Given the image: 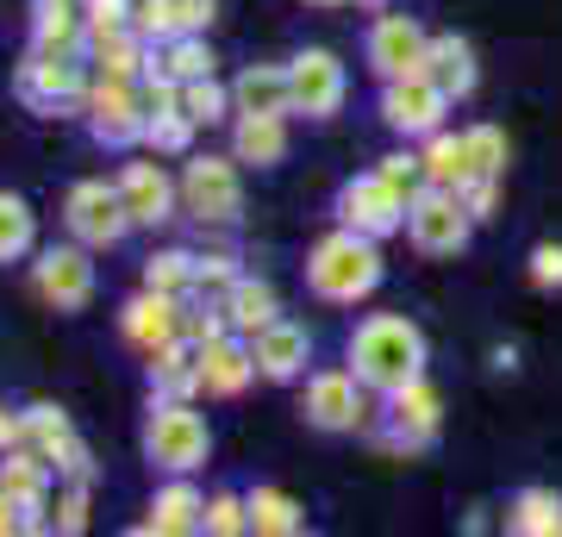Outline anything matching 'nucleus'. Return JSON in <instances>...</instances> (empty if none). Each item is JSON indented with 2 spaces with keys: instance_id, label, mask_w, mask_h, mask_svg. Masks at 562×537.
I'll use <instances>...</instances> for the list:
<instances>
[{
  "instance_id": "nucleus-45",
  "label": "nucleus",
  "mask_w": 562,
  "mask_h": 537,
  "mask_svg": "<svg viewBox=\"0 0 562 537\" xmlns=\"http://www.w3.org/2000/svg\"><path fill=\"white\" fill-rule=\"evenodd\" d=\"M238 281V262L225 257V250H213V257H194V288H232Z\"/></svg>"
},
{
  "instance_id": "nucleus-41",
  "label": "nucleus",
  "mask_w": 562,
  "mask_h": 537,
  "mask_svg": "<svg viewBox=\"0 0 562 537\" xmlns=\"http://www.w3.org/2000/svg\"><path fill=\"white\" fill-rule=\"evenodd\" d=\"M382 176H387V188H401L406 200L419 194V188H431V176H425V157H419V150H394V157H382Z\"/></svg>"
},
{
  "instance_id": "nucleus-31",
  "label": "nucleus",
  "mask_w": 562,
  "mask_h": 537,
  "mask_svg": "<svg viewBox=\"0 0 562 537\" xmlns=\"http://www.w3.org/2000/svg\"><path fill=\"white\" fill-rule=\"evenodd\" d=\"M506 532L519 537H557L562 532V500L550 488H525L513 506H506Z\"/></svg>"
},
{
  "instance_id": "nucleus-14",
  "label": "nucleus",
  "mask_w": 562,
  "mask_h": 537,
  "mask_svg": "<svg viewBox=\"0 0 562 537\" xmlns=\"http://www.w3.org/2000/svg\"><path fill=\"white\" fill-rule=\"evenodd\" d=\"M25 450H38L57 476L69 481H94V462H88V444L76 438V425H69V413H57V406H25Z\"/></svg>"
},
{
  "instance_id": "nucleus-13",
  "label": "nucleus",
  "mask_w": 562,
  "mask_h": 537,
  "mask_svg": "<svg viewBox=\"0 0 562 537\" xmlns=\"http://www.w3.org/2000/svg\"><path fill=\"white\" fill-rule=\"evenodd\" d=\"M443 113H450V94L431 76H406L382 88V125L401 132V138H431L443 125Z\"/></svg>"
},
{
  "instance_id": "nucleus-12",
  "label": "nucleus",
  "mask_w": 562,
  "mask_h": 537,
  "mask_svg": "<svg viewBox=\"0 0 562 537\" xmlns=\"http://www.w3.org/2000/svg\"><path fill=\"white\" fill-rule=\"evenodd\" d=\"M306 425H319V432H362L369 425V400H362V381L357 369H319V376L306 381Z\"/></svg>"
},
{
  "instance_id": "nucleus-15",
  "label": "nucleus",
  "mask_w": 562,
  "mask_h": 537,
  "mask_svg": "<svg viewBox=\"0 0 562 537\" xmlns=\"http://www.w3.org/2000/svg\"><path fill=\"white\" fill-rule=\"evenodd\" d=\"M288 81H294V113H306V120H331L350 94V76L331 51H301L288 63Z\"/></svg>"
},
{
  "instance_id": "nucleus-27",
  "label": "nucleus",
  "mask_w": 562,
  "mask_h": 537,
  "mask_svg": "<svg viewBox=\"0 0 562 537\" xmlns=\"http://www.w3.org/2000/svg\"><path fill=\"white\" fill-rule=\"evenodd\" d=\"M88 20H81V0H32V44L38 51H81Z\"/></svg>"
},
{
  "instance_id": "nucleus-20",
  "label": "nucleus",
  "mask_w": 562,
  "mask_h": 537,
  "mask_svg": "<svg viewBox=\"0 0 562 537\" xmlns=\"http://www.w3.org/2000/svg\"><path fill=\"white\" fill-rule=\"evenodd\" d=\"M250 350H257V376L294 381L306 369V357H313V332L294 325V318H276V325H262L257 338H250Z\"/></svg>"
},
{
  "instance_id": "nucleus-28",
  "label": "nucleus",
  "mask_w": 562,
  "mask_h": 537,
  "mask_svg": "<svg viewBox=\"0 0 562 537\" xmlns=\"http://www.w3.org/2000/svg\"><path fill=\"white\" fill-rule=\"evenodd\" d=\"M201 525H206V500L176 476L157 500H150V518H144L138 532H162V537H169V532H201Z\"/></svg>"
},
{
  "instance_id": "nucleus-49",
  "label": "nucleus",
  "mask_w": 562,
  "mask_h": 537,
  "mask_svg": "<svg viewBox=\"0 0 562 537\" xmlns=\"http://www.w3.org/2000/svg\"><path fill=\"white\" fill-rule=\"evenodd\" d=\"M313 7H344V0H313Z\"/></svg>"
},
{
  "instance_id": "nucleus-9",
  "label": "nucleus",
  "mask_w": 562,
  "mask_h": 537,
  "mask_svg": "<svg viewBox=\"0 0 562 537\" xmlns=\"http://www.w3.org/2000/svg\"><path fill=\"white\" fill-rule=\"evenodd\" d=\"M238 157H188V176H181V206L194 213L201 225H232L244 206L238 188Z\"/></svg>"
},
{
  "instance_id": "nucleus-24",
  "label": "nucleus",
  "mask_w": 562,
  "mask_h": 537,
  "mask_svg": "<svg viewBox=\"0 0 562 537\" xmlns=\"http://www.w3.org/2000/svg\"><path fill=\"white\" fill-rule=\"evenodd\" d=\"M220 306H225V325H232L238 338H257L262 325H276V318H281L276 288H269V281H250V276H238V281H232Z\"/></svg>"
},
{
  "instance_id": "nucleus-17",
  "label": "nucleus",
  "mask_w": 562,
  "mask_h": 537,
  "mask_svg": "<svg viewBox=\"0 0 562 537\" xmlns=\"http://www.w3.org/2000/svg\"><path fill=\"white\" fill-rule=\"evenodd\" d=\"M120 332H125V344H132L138 357H157L169 338H181V300L176 294H157V288H144V294L125 300Z\"/></svg>"
},
{
  "instance_id": "nucleus-26",
  "label": "nucleus",
  "mask_w": 562,
  "mask_h": 537,
  "mask_svg": "<svg viewBox=\"0 0 562 537\" xmlns=\"http://www.w3.org/2000/svg\"><path fill=\"white\" fill-rule=\"evenodd\" d=\"M419 76H431L450 100L475 94V51L457 38V32H443V38H431V51H425V69Z\"/></svg>"
},
{
  "instance_id": "nucleus-6",
  "label": "nucleus",
  "mask_w": 562,
  "mask_h": 537,
  "mask_svg": "<svg viewBox=\"0 0 562 537\" xmlns=\"http://www.w3.org/2000/svg\"><path fill=\"white\" fill-rule=\"evenodd\" d=\"M469 232H475V213L462 206L457 188H419L406 200V238L425 257H457L469 244Z\"/></svg>"
},
{
  "instance_id": "nucleus-5",
  "label": "nucleus",
  "mask_w": 562,
  "mask_h": 537,
  "mask_svg": "<svg viewBox=\"0 0 562 537\" xmlns=\"http://www.w3.org/2000/svg\"><path fill=\"white\" fill-rule=\"evenodd\" d=\"M13 94L44 113V120H57V113H76L88 107V81H81V57L76 51H38L32 44V57L13 69Z\"/></svg>"
},
{
  "instance_id": "nucleus-34",
  "label": "nucleus",
  "mask_w": 562,
  "mask_h": 537,
  "mask_svg": "<svg viewBox=\"0 0 562 537\" xmlns=\"http://www.w3.org/2000/svg\"><path fill=\"white\" fill-rule=\"evenodd\" d=\"M38 244V220L20 194H0V262H20Z\"/></svg>"
},
{
  "instance_id": "nucleus-46",
  "label": "nucleus",
  "mask_w": 562,
  "mask_h": 537,
  "mask_svg": "<svg viewBox=\"0 0 562 537\" xmlns=\"http://www.w3.org/2000/svg\"><path fill=\"white\" fill-rule=\"evenodd\" d=\"M531 281L538 288H562V244H538L531 250Z\"/></svg>"
},
{
  "instance_id": "nucleus-23",
  "label": "nucleus",
  "mask_w": 562,
  "mask_h": 537,
  "mask_svg": "<svg viewBox=\"0 0 562 537\" xmlns=\"http://www.w3.org/2000/svg\"><path fill=\"white\" fill-rule=\"evenodd\" d=\"M232 107L238 113H294V81L276 63H250L238 81H232Z\"/></svg>"
},
{
  "instance_id": "nucleus-29",
  "label": "nucleus",
  "mask_w": 562,
  "mask_h": 537,
  "mask_svg": "<svg viewBox=\"0 0 562 537\" xmlns=\"http://www.w3.org/2000/svg\"><path fill=\"white\" fill-rule=\"evenodd\" d=\"M150 76H169V81L213 76V51H206L201 32H176V38L150 44Z\"/></svg>"
},
{
  "instance_id": "nucleus-25",
  "label": "nucleus",
  "mask_w": 562,
  "mask_h": 537,
  "mask_svg": "<svg viewBox=\"0 0 562 537\" xmlns=\"http://www.w3.org/2000/svg\"><path fill=\"white\" fill-rule=\"evenodd\" d=\"M288 113H238V132H232V157L257 163V169H276L288 157Z\"/></svg>"
},
{
  "instance_id": "nucleus-7",
  "label": "nucleus",
  "mask_w": 562,
  "mask_h": 537,
  "mask_svg": "<svg viewBox=\"0 0 562 537\" xmlns=\"http://www.w3.org/2000/svg\"><path fill=\"white\" fill-rule=\"evenodd\" d=\"M63 225H69V238L88 244V250H113V244L132 232V213H125L120 200V181L106 188V181H76L69 200H63Z\"/></svg>"
},
{
  "instance_id": "nucleus-43",
  "label": "nucleus",
  "mask_w": 562,
  "mask_h": 537,
  "mask_svg": "<svg viewBox=\"0 0 562 537\" xmlns=\"http://www.w3.org/2000/svg\"><path fill=\"white\" fill-rule=\"evenodd\" d=\"M50 532H63V537L88 532V481H69V494H63L57 513H50Z\"/></svg>"
},
{
  "instance_id": "nucleus-4",
  "label": "nucleus",
  "mask_w": 562,
  "mask_h": 537,
  "mask_svg": "<svg viewBox=\"0 0 562 537\" xmlns=\"http://www.w3.org/2000/svg\"><path fill=\"white\" fill-rule=\"evenodd\" d=\"M382 418H369L362 432L375 438V450H401V457H413V450H425V444L438 438L443 425V406H438V388L431 381H406V388H394V394H382Z\"/></svg>"
},
{
  "instance_id": "nucleus-44",
  "label": "nucleus",
  "mask_w": 562,
  "mask_h": 537,
  "mask_svg": "<svg viewBox=\"0 0 562 537\" xmlns=\"http://www.w3.org/2000/svg\"><path fill=\"white\" fill-rule=\"evenodd\" d=\"M457 194H462V206L475 213V225H482V220H494V206H501V176H469Z\"/></svg>"
},
{
  "instance_id": "nucleus-11",
  "label": "nucleus",
  "mask_w": 562,
  "mask_h": 537,
  "mask_svg": "<svg viewBox=\"0 0 562 537\" xmlns=\"http://www.w3.org/2000/svg\"><path fill=\"white\" fill-rule=\"evenodd\" d=\"M425 51H431V38H425V25L413 20V13H382V20L369 25V44H362V57H369V69L382 81L419 76Z\"/></svg>"
},
{
  "instance_id": "nucleus-18",
  "label": "nucleus",
  "mask_w": 562,
  "mask_h": 537,
  "mask_svg": "<svg viewBox=\"0 0 562 537\" xmlns=\"http://www.w3.org/2000/svg\"><path fill=\"white\" fill-rule=\"evenodd\" d=\"M250 376H257V350H250V338L220 332L213 344H201V394L238 400L244 388H250Z\"/></svg>"
},
{
  "instance_id": "nucleus-42",
  "label": "nucleus",
  "mask_w": 562,
  "mask_h": 537,
  "mask_svg": "<svg viewBox=\"0 0 562 537\" xmlns=\"http://www.w3.org/2000/svg\"><path fill=\"white\" fill-rule=\"evenodd\" d=\"M201 532H220V537L250 532V506H244L238 494H213V500H206V525H201Z\"/></svg>"
},
{
  "instance_id": "nucleus-40",
  "label": "nucleus",
  "mask_w": 562,
  "mask_h": 537,
  "mask_svg": "<svg viewBox=\"0 0 562 537\" xmlns=\"http://www.w3.org/2000/svg\"><path fill=\"white\" fill-rule=\"evenodd\" d=\"M81 20H88V44L120 38L132 32V0H81Z\"/></svg>"
},
{
  "instance_id": "nucleus-3",
  "label": "nucleus",
  "mask_w": 562,
  "mask_h": 537,
  "mask_svg": "<svg viewBox=\"0 0 562 537\" xmlns=\"http://www.w3.org/2000/svg\"><path fill=\"white\" fill-rule=\"evenodd\" d=\"M144 457L157 462V469H169V476H194V469L213 457V432H206V418L194 413V400H150Z\"/></svg>"
},
{
  "instance_id": "nucleus-16",
  "label": "nucleus",
  "mask_w": 562,
  "mask_h": 537,
  "mask_svg": "<svg viewBox=\"0 0 562 537\" xmlns=\"http://www.w3.org/2000/svg\"><path fill=\"white\" fill-rule=\"evenodd\" d=\"M88 132H94V144H138L144 138V100L132 81H113L101 76L94 88H88Z\"/></svg>"
},
{
  "instance_id": "nucleus-47",
  "label": "nucleus",
  "mask_w": 562,
  "mask_h": 537,
  "mask_svg": "<svg viewBox=\"0 0 562 537\" xmlns=\"http://www.w3.org/2000/svg\"><path fill=\"white\" fill-rule=\"evenodd\" d=\"M213 13H220V0H176L181 32H206V25H213Z\"/></svg>"
},
{
  "instance_id": "nucleus-50",
  "label": "nucleus",
  "mask_w": 562,
  "mask_h": 537,
  "mask_svg": "<svg viewBox=\"0 0 562 537\" xmlns=\"http://www.w3.org/2000/svg\"><path fill=\"white\" fill-rule=\"evenodd\" d=\"M362 7H382V0H362Z\"/></svg>"
},
{
  "instance_id": "nucleus-35",
  "label": "nucleus",
  "mask_w": 562,
  "mask_h": 537,
  "mask_svg": "<svg viewBox=\"0 0 562 537\" xmlns=\"http://www.w3.org/2000/svg\"><path fill=\"white\" fill-rule=\"evenodd\" d=\"M181 113L194 125H220L225 113H238V107H232V88H220L213 76H194V81H181Z\"/></svg>"
},
{
  "instance_id": "nucleus-8",
  "label": "nucleus",
  "mask_w": 562,
  "mask_h": 537,
  "mask_svg": "<svg viewBox=\"0 0 562 537\" xmlns=\"http://www.w3.org/2000/svg\"><path fill=\"white\" fill-rule=\"evenodd\" d=\"M338 225L362 232V238H387V232H406V194L387 188V176H350L338 188Z\"/></svg>"
},
{
  "instance_id": "nucleus-37",
  "label": "nucleus",
  "mask_w": 562,
  "mask_h": 537,
  "mask_svg": "<svg viewBox=\"0 0 562 537\" xmlns=\"http://www.w3.org/2000/svg\"><path fill=\"white\" fill-rule=\"evenodd\" d=\"M144 144H150L157 157H181V150L194 144V120H188L181 107H169V113H150V120H144Z\"/></svg>"
},
{
  "instance_id": "nucleus-22",
  "label": "nucleus",
  "mask_w": 562,
  "mask_h": 537,
  "mask_svg": "<svg viewBox=\"0 0 562 537\" xmlns=\"http://www.w3.org/2000/svg\"><path fill=\"white\" fill-rule=\"evenodd\" d=\"M201 394V344L169 338L150 357V400H194Z\"/></svg>"
},
{
  "instance_id": "nucleus-30",
  "label": "nucleus",
  "mask_w": 562,
  "mask_h": 537,
  "mask_svg": "<svg viewBox=\"0 0 562 537\" xmlns=\"http://www.w3.org/2000/svg\"><path fill=\"white\" fill-rule=\"evenodd\" d=\"M425 176H431V188H462V181L475 176V163H469V144L457 138V132H431V138H425Z\"/></svg>"
},
{
  "instance_id": "nucleus-19",
  "label": "nucleus",
  "mask_w": 562,
  "mask_h": 537,
  "mask_svg": "<svg viewBox=\"0 0 562 537\" xmlns=\"http://www.w3.org/2000/svg\"><path fill=\"white\" fill-rule=\"evenodd\" d=\"M50 462L38 457V450H25V444H13L7 450V462H0V494H13L25 506V532H50V518H38L44 506H50Z\"/></svg>"
},
{
  "instance_id": "nucleus-36",
  "label": "nucleus",
  "mask_w": 562,
  "mask_h": 537,
  "mask_svg": "<svg viewBox=\"0 0 562 537\" xmlns=\"http://www.w3.org/2000/svg\"><path fill=\"white\" fill-rule=\"evenodd\" d=\"M144 288H157V294H194V257L188 250H157V257H144Z\"/></svg>"
},
{
  "instance_id": "nucleus-1",
  "label": "nucleus",
  "mask_w": 562,
  "mask_h": 537,
  "mask_svg": "<svg viewBox=\"0 0 562 537\" xmlns=\"http://www.w3.org/2000/svg\"><path fill=\"white\" fill-rule=\"evenodd\" d=\"M350 369H357L362 388H375V394H394L406 381L425 376V338L419 325L401 313H375L357 325V338H350Z\"/></svg>"
},
{
  "instance_id": "nucleus-10",
  "label": "nucleus",
  "mask_w": 562,
  "mask_h": 537,
  "mask_svg": "<svg viewBox=\"0 0 562 537\" xmlns=\"http://www.w3.org/2000/svg\"><path fill=\"white\" fill-rule=\"evenodd\" d=\"M32 288H38L44 306L57 313H81L94 300V262H88V244H50L32 262Z\"/></svg>"
},
{
  "instance_id": "nucleus-21",
  "label": "nucleus",
  "mask_w": 562,
  "mask_h": 537,
  "mask_svg": "<svg viewBox=\"0 0 562 537\" xmlns=\"http://www.w3.org/2000/svg\"><path fill=\"white\" fill-rule=\"evenodd\" d=\"M120 200H125V213H132V225H162L176 213V181L162 176L157 163H125Z\"/></svg>"
},
{
  "instance_id": "nucleus-2",
  "label": "nucleus",
  "mask_w": 562,
  "mask_h": 537,
  "mask_svg": "<svg viewBox=\"0 0 562 537\" xmlns=\"http://www.w3.org/2000/svg\"><path fill=\"white\" fill-rule=\"evenodd\" d=\"M306 288L331 306H357L382 288V250L375 238H362V232H331V238L313 244V257H306Z\"/></svg>"
},
{
  "instance_id": "nucleus-39",
  "label": "nucleus",
  "mask_w": 562,
  "mask_h": 537,
  "mask_svg": "<svg viewBox=\"0 0 562 537\" xmlns=\"http://www.w3.org/2000/svg\"><path fill=\"white\" fill-rule=\"evenodd\" d=\"M132 32H138L144 44L176 38V32H181V20H176V0H132Z\"/></svg>"
},
{
  "instance_id": "nucleus-38",
  "label": "nucleus",
  "mask_w": 562,
  "mask_h": 537,
  "mask_svg": "<svg viewBox=\"0 0 562 537\" xmlns=\"http://www.w3.org/2000/svg\"><path fill=\"white\" fill-rule=\"evenodd\" d=\"M462 144H469L475 176H506V132H501V125H469Z\"/></svg>"
},
{
  "instance_id": "nucleus-33",
  "label": "nucleus",
  "mask_w": 562,
  "mask_h": 537,
  "mask_svg": "<svg viewBox=\"0 0 562 537\" xmlns=\"http://www.w3.org/2000/svg\"><path fill=\"white\" fill-rule=\"evenodd\" d=\"M94 63H101V76H113V81H138V76H150V44H144L138 32H120V38L94 44Z\"/></svg>"
},
{
  "instance_id": "nucleus-48",
  "label": "nucleus",
  "mask_w": 562,
  "mask_h": 537,
  "mask_svg": "<svg viewBox=\"0 0 562 537\" xmlns=\"http://www.w3.org/2000/svg\"><path fill=\"white\" fill-rule=\"evenodd\" d=\"M25 438V418H13V413H0V457L13 450V444Z\"/></svg>"
},
{
  "instance_id": "nucleus-32",
  "label": "nucleus",
  "mask_w": 562,
  "mask_h": 537,
  "mask_svg": "<svg viewBox=\"0 0 562 537\" xmlns=\"http://www.w3.org/2000/svg\"><path fill=\"white\" fill-rule=\"evenodd\" d=\"M244 506H250V532H262V537H294V532H306L301 500H288L281 488H257Z\"/></svg>"
}]
</instances>
